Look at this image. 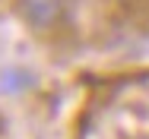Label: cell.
<instances>
[{
  "label": "cell",
  "mask_w": 149,
  "mask_h": 139,
  "mask_svg": "<svg viewBox=\"0 0 149 139\" xmlns=\"http://www.w3.org/2000/svg\"><path fill=\"white\" fill-rule=\"evenodd\" d=\"M13 16L41 41H57L70 35L73 26V0H10Z\"/></svg>",
  "instance_id": "1"
},
{
  "label": "cell",
  "mask_w": 149,
  "mask_h": 139,
  "mask_svg": "<svg viewBox=\"0 0 149 139\" xmlns=\"http://www.w3.org/2000/svg\"><path fill=\"white\" fill-rule=\"evenodd\" d=\"M105 13L127 28L149 32V0H105Z\"/></svg>",
  "instance_id": "2"
},
{
  "label": "cell",
  "mask_w": 149,
  "mask_h": 139,
  "mask_svg": "<svg viewBox=\"0 0 149 139\" xmlns=\"http://www.w3.org/2000/svg\"><path fill=\"white\" fill-rule=\"evenodd\" d=\"M0 130H3V120H0Z\"/></svg>",
  "instance_id": "3"
}]
</instances>
